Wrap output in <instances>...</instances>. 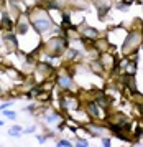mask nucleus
I'll return each instance as SVG.
<instances>
[{
  "mask_svg": "<svg viewBox=\"0 0 143 147\" xmlns=\"http://www.w3.org/2000/svg\"><path fill=\"white\" fill-rule=\"evenodd\" d=\"M30 23L33 25L35 32H38L39 35L46 33V32H49L53 28V20L49 18L48 10L43 7H36L31 10V13H30Z\"/></svg>",
  "mask_w": 143,
  "mask_h": 147,
  "instance_id": "1",
  "label": "nucleus"
},
{
  "mask_svg": "<svg viewBox=\"0 0 143 147\" xmlns=\"http://www.w3.org/2000/svg\"><path fill=\"white\" fill-rule=\"evenodd\" d=\"M143 45V28L142 30H130L127 32L124 43H122V53L124 56H132L140 50Z\"/></svg>",
  "mask_w": 143,
  "mask_h": 147,
  "instance_id": "2",
  "label": "nucleus"
},
{
  "mask_svg": "<svg viewBox=\"0 0 143 147\" xmlns=\"http://www.w3.org/2000/svg\"><path fill=\"white\" fill-rule=\"evenodd\" d=\"M67 45H69V40L66 36H53L48 40V43L45 45V51L48 56H61L67 50Z\"/></svg>",
  "mask_w": 143,
  "mask_h": 147,
  "instance_id": "3",
  "label": "nucleus"
},
{
  "mask_svg": "<svg viewBox=\"0 0 143 147\" xmlns=\"http://www.w3.org/2000/svg\"><path fill=\"white\" fill-rule=\"evenodd\" d=\"M61 106H63L64 111H67V113L72 114V113H76V111H79L81 102H79V98L69 94V91H66V94L61 98Z\"/></svg>",
  "mask_w": 143,
  "mask_h": 147,
  "instance_id": "4",
  "label": "nucleus"
},
{
  "mask_svg": "<svg viewBox=\"0 0 143 147\" xmlns=\"http://www.w3.org/2000/svg\"><path fill=\"white\" fill-rule=\"evenodd\" d=\"M86 113H87L89 117H92V119H99V121L105 119V116H107V114H105V109L99 106L94 99L86 102Z\"/></svg>",
  "mask_w": 143,
  "mask_h": 147,
  "instance_id": "5",
  "label": "nucleus"
},
{
  "mask_svg": "<svg viewBox=\"0 0 143 147\" xmlns=\"http://www.w3.org/2000/svg\"><path fill=\"white\" fill-rule=\"evenodd\" d=\"M56 84H58L61 89H64V91H74L76 86H74V80H72V76L69 73H63L58 76V80H56Z\"/></svg>",
  "mask_w": 143,
  "mask_h": 147,
  "instance_id": "6",
  "label": "nucleus"
},
{
  "mask_svg": "<svg viewBox=\"0 0 143 147\" xmlns=\"http://www.w3.org/2000/svg\"><path fill=\"white\" fill-rule=\"evenodd\" d=\"M81 35L84 38H89V40L96 41L97 38H100V33H99L97 28H92V27H82L81 28Z\"/></svg>",
  "mask_w": 143,
  "mask_h": 147,
  "instance_id": "7",
  "label": "nucleus"
},
{
  "mask_svg": "<svg viewBox=\"0 0 143 147\" xmlns=\"http://www.w3.org/2000/svg\"><path fill=\"white\" fill-rule=\"evenodd\" d=\"M17 33L18 35H28V32H30V20H26L25 17H21V18H18L17 20Z\"/></svg>",
  "mask_w": 143,
  "mask_h": 147,
  "instance_id": "8",
  "label": "nucleus"
},
{
  "mask_svg": "<svg viewBox=\"0 0 143 147\" xmlns=\"http://www.w3.org/2000/svg\"><path fill=\"white\" fill-rule=\"evenodd\" d=\"M13 23H15V20H13L12 17H10L8 13H3L2 22H0V28H3V30H7V32H12L13 30Z\"/></svg>",
  "mask_w": 143,
  "mask_h": 147,
  "instance_id": "9",
  "label": "nucleus"
},
{
  "mask_svg": "<svg viewBox=\"0 0 143 147\" xmlns=\"http://www.w3.org/2000/svg\"><path fill=\"white\" fill-rule=\"evenodd\" d=\"M61 114L58 111H49V113L46 114V122L48 124H61Z\"/></svg>",
  "mask_w": 143,
  "mask_h": 147,
  "instance_id": "10",
  "label": "nucleus"
},
{
  "mask_svg": "<svg viewBox=\"0 0 143 147\" xmlns=\"http://www.w3.org/2000/svg\"><path fill=\"white\" fill-rule=\"evenodd\" d=\"M21 132H23V129H21L20 126H13V127H10V129H8V134H10L12 137H18Z\"/></svg>",
  "mask_w": 143,
  "mask_h": 147,
  "instance_id": "11",
  "label": "nucleus"
},
{
  "mask_svg": "<svg viewBox=\"0 0 143 147\" xmlns=\"http://www.w3.org/2000/svg\"><path fill=\"white\" fill-rule=\"evenodd\" d=\"M2 113H3V116L8 117V119H15V117H17V113H15V111H5V109H2Z\"/></svg>",
  "mask_w": 143,
  "mask_h": 147,
  "instance_id": "12",
  "label": "nucleus"
},
{
  "mask_svg": "<svg viewBox=\"0 0 143 147\" xmlns=\"http://www.w3.org/2000/svg\"><path fill=\"white\" fill-rule=\"evenodd\" d=\"M76 146H81V147H87V146H89V142H87V140H86V139H78V140H76Z\"/></svg>",
  "mask_w": 143,
  "mask_h": 147,
  "instance_id": "13",
  "label": "nucleus"
},
{
  "mask_svg": "<svg viewBox=\"0 0 143 147\" xmlns=\"http://www.w3.org/2000/svg\"><path fill=\"white\" fill-rule=\"evenodd\" d=\"M58 146H61V147H69V146H71V142H69V140H67V139H61V140H58Z\"/></svg>",
  "mask_w": 143,
  "mask_h": 147,
  "instance_id": "14",
  "label": "nucleus"
},
{
  "mask_svg": "<svg viewBox=\"0 0 143 147\" xmlns=\"http://www.w3.org/2000/svg\"><path fill=\"white\" fill-rule=\"evenodd\" d=\"M110 144H112V142H110V139H109V137H104V139H102V146H107V147H109Z\"/></svg>",
  "mask_w": 143,
  "mask_h": 147,
  "instance_id": "15",
  "label": "nucleus"
},
{
  "mask_svg": "<svg viewBox=\"0 0 143 147\" xmlns=\"http://www.w3.org/2000/svg\"><path fill=\"white\" fill-rule=\"evenodd\" d=\"M33 131H35V126H30V127H26L23 132H28V134H30V132H33Z\"/></svg>",
  "mask_w": 143,
  "mask_h": 147,
  "instance_id": "16",
  "label": "nucleus"
},
{
  "mask_svg": "<svg viewBox=\"0 0 143 147\" xmlns=\"http://www.w3.org/2000/svg\"><path fill=\"white\" fill-rule=\"evenodd\" d=\"M36 139H38V142H41V144H43V142L46 140V136H38Z\"/></svg>",
  "mask_w": 143,
  "mask_h": 147,
  "instance_id": "17",
  "label": "nucleus"
},
{
  "mask_svg": "<svg viewBox=\"0 0 143 147\" xmlns=\"http://www.w3.org/2000/svg\"><path fill=\"white\" fill-rule=\"evenodd\" d=\"M2 126H3V121H0V127H2Z\"/></svg>",
  "mask_w": 143,
  "mask_h": 147,
  "instance_id": "18",
  "label": "nucleus"
}]
</instances>
